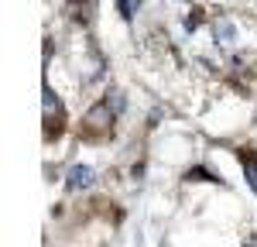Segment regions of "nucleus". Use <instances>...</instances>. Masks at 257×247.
I'll list each match as a JSON object with an SVG mask.
<instances>
[{"label": "nucleus", "mask_w": 257, "mask_h": 247, "mask_svg": "<svg viewBox=\"0 0 257 247\" xmlns=\"http://www.w3.org/2000/svg\"><path fill=\"white\" fill-rule=\"evenodd\" d=\"M96 182V172L89 165H69V175H65V189L69 192H79V189H89Z\"/></svg>", "instance_id": "f257e3e1"}, {"label": "nucleus", "mask_w": 257, "mask_h": 247, "mask_svg": "<svg viewBox=\"0 0 257 247\" xmlns=\"http://www.w3.org/2000/svg\"><path fill=\"white\" fill-rule=\"evenodd\" d=\"M41 103H45V113L55 120V117H62V103H59V96L52 93V86L48 82H41Z\"/></svg>", "instance_id": "f03ea898"}, {"label": "nucleus", "mask_w": 257, "mask_h": 247, "mask_svg": "<svg viewBox=\"0 0 257 247\" xmlns=\"http://www.w3.org/2000/svg\"><path fill=\"white\" fill-rule=\"evenodd\" d=\"M106 106H110V113H113V117H120V113H123V110H127V96H123V93H120L117 86H113V89H110V93H106Z\"/></svg>", "instance_id": "7ed1b4c3"}, {"label": "nucleus", "mask_w": 257, "mask_h": 247, "mask_svg": "<svg viewBox=\"0 0 257 247\" xmlns=\"http://www.w3.org/2000/svg\"><path fill=\"white\" fill-rule=\"evenodd\" d=\"M240 158H243V175H247L250 189L257 192V158L250 155V151H240Z\"/></svg>", "instance_id": "20e7f679"}, {"label": "nucleus", "mask_w": 257, "mask_h": 247, "mask_svg": "<svg viewBox=\"0 0 257 247\" xmlns=\"http://www.w3.org/2000/svg\"><path fill=\"white\" fill-rule=\"evenodd\" d=\"M216 38H219V45H230V41L237 38V28L223 21V24H216Z\"/></svg>", "instance_id": "39448f33"}, {"label": "nucleus", "mask_w": 257, "mask_h": 247, "mask_svg": "<svg viewBox=\"0 0 257 247\" xmlns=\"http://www.w3.org/2000/svg\"><path fill=\"white\" fill-rule=\"evenodd\" d=\"M72 14L79 24H89V0H72Z\"/></svg>", "instance_id": "423d86ee"}, {"label": "nucleus", "mask_w": 257, "mask_h": 247, "mask_svg": "<svg viewBox=\"0 0 257 247\" xmlns=\"http://www.w3.org/2000/svg\"><path fill=\"white\" fill-rule=\"evenodd\" d=\"M141 4H144V0H120L117 7H120V14H123V18L131 21L134 14H138V7H141Z\"/></svg>", "instance_id": "0eeeda50"}, {"label": "nucleus", "mask_w": 257, "mask_h": 247, "mask_svg": "<svg viewBox=\"0 0 257 247\" xmlns=\"http://www.w3.org/2000/svg\"><path fill=\"white\" fill-rule=\"evenodd\" d=\"M243 247H257V240H247V244H243Z\"/></svg>", "instance_id": "6e6552de"}]
</instances>
